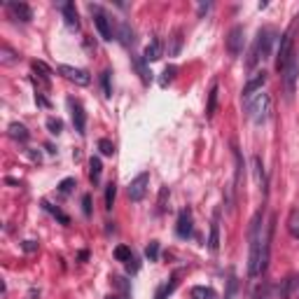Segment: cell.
<instances>
[{
  "label": "cell",
  "mask_w": 299,
  "mask_h": 299,
  "mask_svg": "<svg viewBox=\"0 0 299 299\" xmlns=\"http://www.w3.org/2000/svg\"><path fill=\"white\" fill-rule=\"evenodd\" d=\"M101 173H103L101 159H98V157H91V159H89V178H91V183H94V185L101 183Z\"/></svg>",
  "instance_id": "obj_18"
},
{
  "label": "cell",
  "mask_w": 299,
  "mask_h": 299,
  "mask_svg": "<svg viewBox=\"0 0 299 299\" xmlns=\"http://www.w3.org/2000/svg\"><path fill=\"white\" fill-rule=\"evenodd\" d=\"M103 94L112 96V89H110V70H105V73H103Z\"/></svg>",
  "instance_id": "obj_35"
},
{
  "label": "cell",
  "mask_w": 299,
  "mask_h": 299,
  "mask_svg": "<svg viewBox=\"0 0 299 299\" xmlns=\"http://www.w3.org/2000/svg\"><path fill=\"white\" fill-rule=\"evenodd\" d=\"M246 110H248L250 119L255 124H262V122H267L269 115H271V96L264 94V91H257L253 98L246 101Z\"/></svg>",
  "instance_id": "obj_3"
},
{
  "label": "cell",
  "mask_w": 299,
  "mask_h": 299,
  "mask_svg": "<svg viewBox=\"0 0 299 299\" xmlns=\"http://www.w3.org/2000/svg\"><path fill=\"white\" fill-rule=\"evenodd\" d=\"M292 33H294V26L285 33V35H280L278 51H276V70H280V73H283V68L287 66L290 56L294 54V38H292Z\"/></svg>",
  "instance_id": "obj_4"
},
{
  "label": "cell",
  "mask_w": 299,
  "mask_h": 299,
  "mask_svg": "<svg viewBox=\"0 0 299 299\" xmlns=\"http://www.w3.org/2000/svg\"><path fill=\"white\" fill-rule=\"evenodd\" d=\"M7 134H10V138H14V140H21V143H26L28 140V129L24 127V124H19V122H12L10 124V129H7Z\"/></svg>",
  "instance_id": "obj_16"
},
{
  "label": "cell",
  "mask_w": 299,
  "mask_h": 299,
  "mask_svg": "<svg viewBox=\"0 0 299 299\" xmlns=\"http://www.w3.org/2000/svg\"><path fill=\"white\" fill-rule=\"evenodd\" d=\"M243 38H246V33H243V26H234L227 35V49H229L231 56H238L243 51Z\"/></svg>",
  "instance_id": "obj_9"
},
{
  "label": "cell",
  "mask_w": 299,
  "mask_h": 299,
  "mask_svg": "<svg viewBox=\"0 0 299 299\" xmlns=\"http://www.w3.org/2000/svg\"><path fill=\"white\" fill-rule=\"evenodd\" d=\"M215 108H217V84H213L208 94V105H206V117L215 115Z\"/></svg>",
  "instance_id": "obj_23"
},
{
  "label": "cell",
  "mask_w": 299,
  "mask_h": 299,
  "mask_svg": "<svg viewBox=\"0 0 299 299\" xmlns=\"http://www.w3.org/2000/svg\"><path fill=\"white\" fill-rule=\"evenodd\" d=\"M147 187H150V173H147V171L138 173V175L131 180V185H129V190H127L129 199H131L134 204L143 201V199H145V194H147Z\"/></svg>",
  "instance_id": "obj_5"
},
{
  "label": "cell",
  "mask_w": 299,
  "mask_h": 299,
  "mask_svg": "<svg viewBox=\"0 0 299 299\" xmlns=\"http://www.w3.org/2000/svg\"><path fill=\"white\" fill-rule=\"evenodd\" d=\"M73 187H75V178H66L58 183V192H61V194H68Z\"/></svg>",
  "instance_id": "obj_33"
},
{
  "label": "cell",
  "mask_w": 299,
  "mask_h": 299,
  "mask_svg": "<svg viewBox=\"0 0 299 299\" xmlns=\"http://www.w3.org/2000/svg\"><path fill=\"white\" fill-rule=\"evenodd\" d=\"M134 66L136 70H138L140 80H143V84H150L152 82V73H150V68H147V61L143 56H134Z\"/></svg>",
  "instance_id": "obj_15"
},
{
  "label": "cell",
  "mask_w": 299,
  "mask_h": 299,
  "mask_svg": "<svg viewBox=\"0 0 299 299\" xmlns=\"http://www.w3.org/2000/svg\"><path fill=\"white\" fill-rule=\"evenodd\" d=\"M3 64H14V51L10 47H3Z\"/></svg>",
  "instance_id": "obj_37"
},
{
  "label": "cell",
  "mask_w": 299,
  "mask_h": 299,
  "mask_svg": "<svg viewBox=\"0 0 299 299\" xmlns=\"http://www.w3.org/2000/svg\"><path fill=\"white\" fill-rule=\"evenodd\" d=\"M115 283H117V287H119L122 292H124V297H129V283H127V280L117 276V278H115Z\"/></svg>",
  "instance_id": "obj_39"
},
{
  "label": "cell",
  "mask_w": 299,
  "mask_h": 299,
  "mask_svg": "<svg viewBox=\"0 0 299 299\" xmlns=\"http://www.w3.org/2000/svg\"><path fill=\"white\" fill-rule=\"evenodd\" d=\"M42 208H45V210H49L51 215L56 217V220H58V222H61V224H70V217L66 215V213H64V210H61V208H56V206H51L49 201H42Z\"/></svg>",
  "instance_id": "obj_20"
},
{
  "label": "cell",
  "mask_w": 299,
  "mask_h": 299,
  "mask_svg": "<svg viewBox=\"0 0 299 299\" xmlns=\"http://www.w3.org/2000/svg\"><path fill=\"white\" fill-rule=\"evenodd\" d=\"M287 229H290V234L294 238H299V208H294L290 213V217H287Z\"/></svg>",
  "instance_id": "obj_24"
},
{
  "label": "cell",
  "mask_w": 299,
  "mask_h": 299,
  "mask_svg": "<svg viewBox=\"0 0 299 299\" xmlns=\"http://www.w3.org/2000/svg\"><path fill=\"white\" fill-rule=\"evenodd\" d=\"M58 73H61L68 82H75V84H80V87L91 84V75H89V73L82 70V68H75V66H58Z\"/></svg>",
  "instance_id": "obj_7"
},
{
  "label": "cell",
  "mask_w": 299,
  "mask_h": 299,
  "mask_svg": "<svg viewBox=\"0 0 299 299\" xmlns=\"http://www.w3.org/2000/svg\"><path fill=\"white\" fill-rule=\"evenodd\" d=\"M175 234H178L180 238H190L192 236V213L187 208L180 210L178 224H175Z\"/></svg>",
  "instance_id": "obj_12"
},
{
  "label": "cell",
  "mask_w": 299,
  "mask_h": 299,
  "mask_svg": "<svg viewBox=\"0 0 299 299\" xmlns=\"http://www.w3.org/2000/svg\"><path fill=\"white\" fill-rule=\"evenodd\" d=\"M208 248L215 253L217 248H220V224H217V220H213V224H210V238H208Z\"/></svg>",
  "instance_id": "obj_19"
},
{
  "label": "cell",
  "mask_w": 299,
  "mask_h": 299,
  "mask_svg": "<svg viewBox=\"0 0 299 299\" xmlns=\"http://www.w3.org/2000/svg\"><path fill=\"white\" fill-rule=\"evenodd\" d=\"M115 197H117V185L110 183L108 187H105V208H112V204H115Z\"/></svg>",
  "instance_id": "obj_27"
},
{
  "label": "cell",
  "mask_w": 299,
  "mask_h": 299,
  "mask_svg": "<svg viewBox=\"0 0 299 299\" xmlns=\"http://www.w3.org/2000/svg\"><path fill=\"white\" fill-rule=\"evenodd\" d=\"M47 129H49L51 136H58V134H61V129H64V124H61V119H54V117H49V119H47Z\"/></svg>",
  "instance_id": "obj_32"
},
{
  "label": "cell",
  "mask_w": 299,
  "mask_h": 299,
  "mask_svg": "<svg viewBox=\"0 0 299 299\" xmlns=\"http://www.w3.org/2000/svg\"><path fill=\"white\" fill-rule=\"evenodd\" d=\"M82 210H84V215H87V217L91 215V197H89V194H84V197H82Z\"/></svg>",
  "instance_id": "obj_38"
},
{
  "label": "cell",
  "mask_w": 299,
  "mask_h": 299,
  "mask_svg": "<svg viewBox=\"0 0 299 299\" xmlns=\"http://www.w3.org/2000/svg\"><path fill=\"white\" fill-rule=\"evenodd\" d=\"M262 210H257L250 222V260H248V274L250 278L262 276V264H260V248H262Z\"/></svg>",
  "instance_id": "obj_1"
},
{
  "label": "cell",
  "mask_w": 299,
  "mask_h": 299,
  "mask_svg": "<svg viewBox=\"0 0 299 299\" xmlns=\"http://www.w3.org/2000/svg\"><path fill=\"white\" fill-rule=\"evenodd\" d=\"M283 77H285V89H287V94L292 96L294 89H297V77H299V56H297V54H292V56H290L287 66L283 68Z\"/></svg>",
  "instance_id": "obj_6"
},
{
  "label": "cell",
  "mask_w": 299,
  "mask_h": 299,
  "mask_svg": "<svg viewBox=\"0 0 299 299\" xmlns=\"http://www.w3.org/2000/svg\"><path fill=\"white\" fill-rule=\"evenodd\" d=\"M143 58H145L147 64H150V61H157V58H161V45H159V40H157V38L150 40V45L145 47V54H143Z\"/></svg>",
  "instance_id": "obj_17"
},
{
  "label": "cell",
  "mask_w": 299,
  "mask_h": 299,
  "mask_svg": "<svg viewBox=\"0 0 299 299\" xmlns=\"http://www.w3.org/2000/svg\"><path fill=\"white\" fill-rule=\"evenodd\" d=\"M180 45H183V33H175V38H173V47H171V54H178L180 51Z\"/></svg>",
  "instance_id": "obj_36"
},
{
  "label": "cell",
  "mask_w": 299,
  "mask_h": 299,
  "mask_svg": "<svg viewBox=\"0 0 299 299\" xmlns=\"http://www.w3.org/2000/svg\"><path fill=\"white\" fill-rule=\"evenodd\" d=\"M24 250L26 253H35V250H38V243L35 241H24Z\"/></svg>",
  "instance_id": "obj_40"
},
{
  "label": "cell",
  "mask_w": 299,
  "mask_h": 299,
  "mask_svg": "<svg viewBox=\"0 0 299 299\" xmlns=\"http://www.w3.org/2000/svg\"><path fill=\"white\" fill-rule=\"evenodd\" d=\"M192 297L194 299H213L215 297V294H213V290H210V287H194V290H192Z\"/></svg>",
  "instance_id": "obj_31"
},
{
  "label": "cell",
  "mask_w": 299,
  "mask_h": 299,
  "mask_svg": "<svg viewBox=\"0 0 299 299\" xmlns=\"http://www.w3.org/2000/svg\"><path fill=\"white\" fill-rule=\"evenodd\" d=\"M105 299H119V297H105Z\"/></svg>",
  "instance_id": "obj_41"
},
{
  "label": "cell",
  "mask_w": 299,
  "mask_h": 299,
  "mask_svg": "<svg viewBox=\"0 0 299 299\" xmlns=\"http://www.w3.org/2000/svg\"><path fill=\"white\" fill-rule=\"evenodd\" d=\"M145 257L150 262H157L159 260V241H150V246L145 248Z\"/></svg>",
  "instance_id": "obj_28"
},
{
  "label": "cell",
  "mask_w": 299,
  "mask_h": 299,
  "mask_svg": "<svg viewBox=\"0 0 299 299\" xmlns=\"http://www.w3.org/2000/svg\"><path fill=\"white\" fill-rule=\"evenodd\" d=\"M264 82H267V73H264V70H260V73H255V75L250 77L248 82H246V87H243V101H248V98H253V94H255V91H262Z\"/></svg>",
  "instance_id": "obj_11"
},
{
  "label": "cell",
  "mask_w": 299,
  "mask_h": 299,
  "mask_svg": "<svg viewBox=\"0 0 299 299\" xmlns=\"http://www.w3.org/2000/svg\"><path fill=\"white\" fill-rule=\"evenodd\" d=\"M175 75H178V68H175V66H166L164 68V77H161V87H166V84L168 82H173V80H175Z\"/></svg>",
  "instance_id": "obj_30"
},
{
  "label": "cell",
  "mask_w": 299,
  "mask_h": 299,
  "mask_svg": "<svg viewBox=\"0 0 299 299\" xmlns=\"http://www.w3.org/2000/svg\"><path fill=\"white\" fill-rule=\"evenodd\" d=\"M253 166H255V178H257V185H260V187H267V173H264V166H262L260 157H255L253 159Z\"/></svg>",
  "instance_id": "obj_21"
},
{
  "label": "cell",
  "mask_w": 299,
  "mask_h": 299,
  "mask_svg": "<svg viewBox=\"0 0 299 299\" xmlns=\"http://www.w3.org/2000/svg\"><path fill=\"white\" fill-rule=\"evenodd\" d=\"M166 199H168V187H161L159 190V201H157L159 210H166Z\"/></svg>",
  "instance_id": "obj_34"
},
{
  "label": "cell",
  "mask_w": 299,
  "mask_h": 299,
  "mask_svg": "<svg viewBox=\"0 0 299 299\" xmlns=\"http://www.w3.org/2000/svg\"><path fill=\"white\" fill-rule=\"evenodd\" d=\"M119 42L124 47H129L131 42H134V31H131V26L124 24V21L119 24Z\"/></svg>",
  "instance_id": "obj_22"
},
{
  "label": "cell",
  "mask_w": 299,
  "mask_h": 299,
  "mask_svg": "<svg viewBox=\"0 0 299 299\" xmlns=\"http://www.w3.org/2000/svg\"><path fill=\"white\" fill-rule=\"evenodd\" d=\"M98 150H101V154H105V157H112V154H115V145H112V140H108V138L98 140Z\"/></svg>",
  "instance_id": "obj_29"
},
{
  "label": "cell",
  "mask_w": 299,
  "mask_h": 299,
  "mask_svg": "<svg viewBox=\"0 0 299 299\" xmlns=\"http://www.w3.org/2000/svg\"><path fill=\"white\" fill-rule=\"evenodd\" d=\"M89 10L94 12V24L96 28H98V33H101L103 40H112V26H110V19L103 14V10L98 5H89Z\"/></svg>",
  "instance_id": "obj_8"
},
{
  "label": "cell",
  "mask_w": 299,
  "mask_h": 299,
  "mask_svg": "<svg viewBox=\"0 0 299 299\" xmlns=\"http://www.w3.org/2000/svg\"><path fill=\"white\" fill-rule=\"evenodd\" d=\"M5 7L10 10V14H12L14 19L19 21H31L33 19V10L26 3H5Z\"/></svg>",
  "instance_id": "obj_13"
},
{
  "label": "cell",
  "mask_w": 299,
  "mask_h": 299,
  "mask_svg": "<svg viewBox=\"0 0 299 299\" xmlns=\"http://www.w3.org/2000/svg\"><path fill=\"white\" fill-rule=\"evenodd\" d=\"M274 35H276V33L271 31V28H262V31L257 33L255 45H253V49H250L248 68H253L257 61H264V58H269V54H271V45H274V40H276Z\"/></svg>",
  "instance_id": "obj_2"
},
{
  "label": "cell",
  "mask_w": 299,
  "mask_h": 299,
  "mask_svg": "<svg viewBox=\"0 0 299 299\" xmlns=\"http://www.w3.org/2000/svg\"><path fill=\"white\" fill-rule=\"evenodd\" d=\"M68 103H70V108H73V127H75V131L80 136H84L87 134V112H84L82 103L73 101V98H70Z\"/></svg>",
  "instance_id": "obj_10"
},
{
  "label": "cell",
  "mask_w": 299,
  "mask_h": 299,
  "mask_svg": "<svg viewBox=\"0 0 299 299\" xmlns=\"http://www.w3.org/2000/svg\"><path fill=\"white\" fill-rule=\"evenodd\" d=\"M115 260L117 262H124V264H127L129 260H131V257H134V253H131V248H129V246H117L115 248Z\"/></svg>",
  "instance_id": "obj_26"
},
{
  "label": "cell",
  "mask_w": 299,
  "mask_h": 299,
  "mask_svg": "<svg viewBox=\"0 0 299 299\" xmlns=\"http://www.w3.org/2000/svg\"><path fill=\"white\" fill-rule=\"evenodd\" d=\"M175 287H178V274L171 278V283H166V285L159 287V292H157V299H166L168 294L173 292V290H175Z\"/></svg>",
  "instance_id": "obj_25"
},
{
  "label": "cell",
  "mask_w": 299,
  "mask_h": 299,
  "mask_svg": "<svg viewBox=\"0 0 299 299\" xmlns=\"http://www.w3.org/2000/svg\"><path fill=\"white\" fill-rule=\"evenodd\" d=\"M61 12H64V19H66V24L70 26V28H80V17H77V10H75V5L73 3H64L61 5Z\"/></svg>",
  "instance_id": "obj_14"
}]
</instances>
